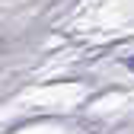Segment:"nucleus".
I'll list each match as a JSON object with an SVG mask.
<instances>
[{"instance_id": "1", "label": "nucleus", "mask_w": 134, "mask_h": 134, "mask_svg": "<svg viewBox=\"0 0 134 134\" xmlns=\"http://www.w3.org/2000/svg\"><path fill=\"white\" fill-rule=\"evenodd\" d=\"M128 67H131V70H134V58H131V61H128Z\"/></svg>"}]
</instances>
